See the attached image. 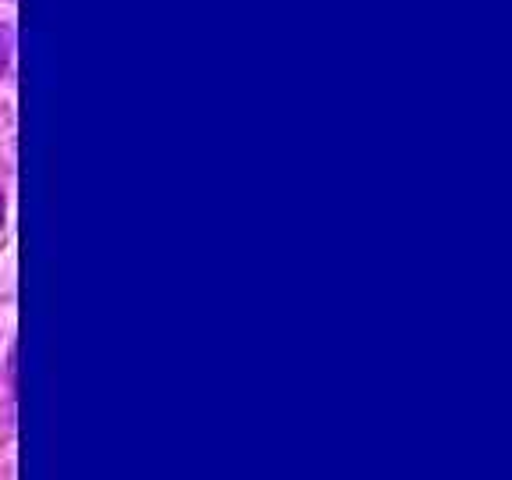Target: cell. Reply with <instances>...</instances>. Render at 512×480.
Returning a JSON list of instances; mask_svg holds the SVG:
<instances>
[{"label":"cell","mask_w":512,"mask_h":480,"mask_svg":"<svg viewBox=\"0 0 512 480\" xmlns=\"http://www.w3.org/2000/svg\"><path fill=\"white\" fill-rule=\"evenodd\" d=\"M0 68H4V32H0Z\"/></svg>","instance_id":"1"},{"label":"cell","mask_w":512,"mask_h":480,"mask_svg":"<svg viewBox=\"0 0 512 480\" xmlns=\"http://www.w3.org/2000/svg\"><path fill=\"white\" fill-rule=\"evenodd\" d=\"M0 217H4V192H0Z\"/></svg>","instance_id":"2"}]
</instances>
